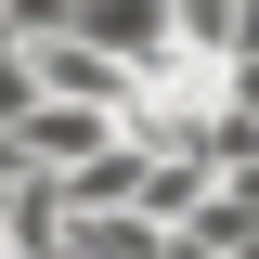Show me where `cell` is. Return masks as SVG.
<instances>
[{
  "label": "cell",
  "mask_w": 259,
  "mask_h": 259,
  "mask_svg": "<svg viewBox=\"0 0 259 259\" xmlns=\"http://www.w3.org/2000/svg\"><path fill=\"white\" fill-rule=\"evenodd\" d=\"M26 65H39V91L52 104H104V117H130V91H143V65H117V52H91V39H26Z\"/></svg>",
  "instance_id": "1"
},
{
  "label": "cell",
  "mask_w": 259,
  "mask_h": 259,
  "mask_svg": "<svg viewBox=\"0 0 259 259\" xmlns=\"http://www.w3.org/2000/svg\"><path fill=\"white\" fill-rule=\"evenodd\" d=\"M65 39H91V52H117V65H156L168 52V0H78Z\"/></svg>",
  "instance_id": "2"
},
{
  "label": "cell",
  "mask_w": 259,
  "mask_h": 259,
  "mask_svg": "<svg viewBox=\"0 0 259 259\" xmlns=\"http://www.w3.org/2000/svg\"><path fill=\"white\" fill-rule=\"evenodd\" d=\"M168 52L233 65V52H246V0H168Z\"/></svg>",
  "instance_id": "3"
},
{
  "label": "cell",
  "mask_w": 259,
  "mask_h": 259,
  "mask_svg": "<svg viewBox=\"0 0 259 259\" xmlns=\"http://www.w3.org/2000/svg\"><path fill=\"white\" fill-rule=\"evenodd\" d=\"M26 104H39V65H26V39H0V130L26 117Z\"/></svg>",
  "instance_id": "4"
},
{
  "label": "cell",
  "mask_w": 259,
  "mask_h": 259,
  "mask_svg": "<svg viewBox=\"0 0 259 259\" xmlns=\"http://www.w3.org/2000/svg\"><path fill=\"white\" fill-rule=\"evenodd\" d=\"M65 13H78V0H0V26H13V39H52Z\"/></svg>",
  "instance_id": "5"
},
{
  "label": "cell",
  "mask_w": 259,
  "mask_h": 259,
  "mask_svg": "<svg viewBox=\"0 0 259 259\" xmlns=\"http://www.w3.org/2000/svg\"><path fill=\"white\" fill-rule=\"evenodd\" d=\"M0 182H26V143H13V130H0Z\"/></svg>",
  "instance_id": "6"
}]
</instances>
